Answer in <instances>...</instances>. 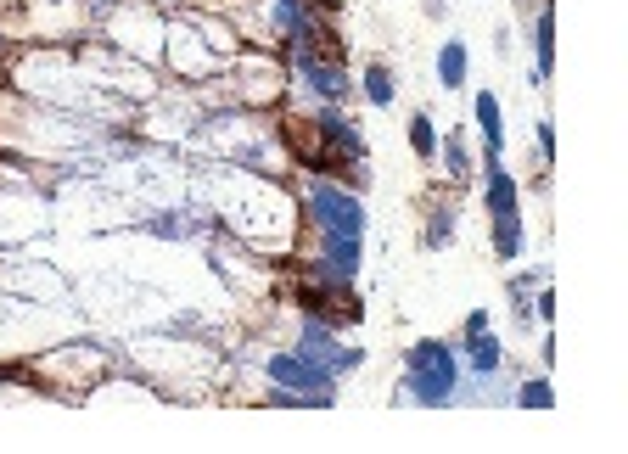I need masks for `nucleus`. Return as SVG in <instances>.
<instances>
[{
  "label": "nucleus",
  "mask_w": 628,
  "mask_h": 454,
  "mask_svg": "<svg viewBox=\"0 0 628 454\" xmlns=\"http://www.w3.org/2000/svg\"><path fill=\"white\" fill-rule=\"evenodd\" d=\"M466 354H471V370H477V376H494V370H500V342L488 337V326L483 331H466Z\"/></svg>",
  "instance_id": "obj_13"
},
{
  "label": "nucleus",
  "mask_w": 628,
  "mask_h": 454,
  "mask_svg": "<svg viewBox=\"0 0 628 454\" xmlns=\"http://www.w3.org/2000/svg\"><path fill=\"white\" fill-rule=\"evenodd\" d=\"M242 101H270L275 90H281V73H275V62L264 57H242Z\"/></svg>",
  "instance_id": "obj_10"
},
{
  "label": "nucleus",
  "mask_w": 628,
  "mask_h": 454,
  "mask_svg": "<svg viewBox=\"0 0 628 454\" xmlns=\"http://www.w3.org/2000/svg\"><path fill=\"white\" fill-rule=\"evenodd\" d=\"M410 146H415L421 157L438 152V129H432V118H427V113H415V118H410Z\"/></svg>",
  "instance_id": "obj_17"
},
{
  "label": "nucleus",
  "mask_w": 628,
  "mask_h": 454,
  "mask_svg": "<svg viewBox=\"0 0 628 454\" xmlns=\"http://www.w3.org/2000/svg\"><path fill=\"white\" fill-rule=\"evenodd\" d=\"M516 404H522V410H550V387H544V382H528L522 393H516Z\"/></svg>",
  "instance_id": "obj_19"
},
{
  "label": "nucleus",
  "mask_w": 628,
  "mask_h": 454,
  "mask_svg": "<svg viewBox=\"0 0 628 454\" xmlns=\"http://www.w3.org/2000/svg\"><path fill=\"white\" fill-rule=\"evenodd\" d=\"M163 45H169V62L186 73V79H214V73L225 68V57L208 45V34H202L197 23H174V29L163 34Z\"/></svg>",
  "instance_id": "obj_5"
},
{
  "label": "nucleus",
  "mask_w": 628,
  "mask_h": 454,
  "mask_svg": "<svg viewBox=\"0 0 628 454\" xmlns=\"http://www.w3.org/2000/svg\"><path fill=\"white\" fill-rule=\"evenodd\" d=\"M309 213H314V225L331 230V236H365V208H359L354 191H337V185L314 180L309 185Z\"/></svg>",
  "instance_id": "obj_4"
},
{
  "label": "nucleus",
  "mask_w": 628,
  "mask_h": 454,
  "mask_svg": "<svg viewBox=\"0 0 628 454\" xmlns=\"http://www.w3.org/2000/svg\"><path fill=\"white\" fill-rule=\"evenodd\" d=\"M494 253H500V258L522 253V219H516V213H511V219H494Z\"/></svg>",
  "instance_id": "obj_15"
},
{
  "label": "nucleus",
  "mask_w": 628,
  "mask_h": 454,
  "mask_svg": "<svg viewBox=\"0 0 628 454\" xmlns=\"http://www.w3.org/2000/svg\"><path fill=\"white\" fill-rule=\"evenodd\" d=\"M298 303L314 314V320H320V326H331V331H337V326H354L359 314H365V303L354 298V286H348L343 275H320L314 286H303V292H298Z\"/></svg>",
  "instance_id": "obj_3"
},
{
  "label": "nucleus",
  "mask_w": 628,
  "mask_h": 454,
  "mask_svg": "<svg viewBox=\"0 0 628 454\" xmlns=\"http://www.w3.org/2000/svg\"><path fill=\"white\" fill-rule=\"evenodd\" d=\"M404 382H410V398H421V404H449L455 398V348L449 342H415L410 359H404Z\"/></svg>",
  "instance_id": "obj_1"
},
{
  "label": "nucleus",
  "mask_w": 628,
  "mask_h": 454,
  "mask_svg": "<svg viewBox=\"0 0 628 454\" xmlns=\"http://www.w3.org/2000/svg\"><path fill=\"white\" fill-rule=\"evenodd\" d=\"M298 73H303V85L314 90V96L320 101H331V107H337V101H348V73H343V62H320V57H298Z\"/></svg>",
  "instance_id": "obj_8"
},
{
  "label": "nucleus",
  "mask_w": 628,
  "mask_h": 454,
  "mask_svg": "<svg viewBox=\"0 0 628 454\" xmlns=\"http://www.w3.org/2000/svg\"><path fill=\"white\" fill-rule=\"evenodd\" d=\"M477 124H483V135H488V163L500 157V141H505V118H500V101H494V90H483L477 96Z\"/></svg>",
  "instance_id": "obj_11"
},
{
  "label": "nucleus",
  "mask_w": 628,
  "mask_h": 454,
  "mask_svg": "<svg viewBox=\"0 0 628 454\" xmlns=\"http://www.w3.org/2000/svg\"><path fill=\"white\" fill-rule=\"evenodd\" d=\"M298 354L314 359V365H326L331 376H343V370H359V365H365V354H359V348H337V342H331V326H320V320H309V326H303Z\"/></svg>",
  "instance_id": "obj_6"
},
{
  "label": "nucleus",
  "mask_w": 628,
  "mask_h": 454,
  "mask_svg": "<svg viewBox=\"0 0 628 454\" xmlns=\"http://www.w3.org/2000/svg\"><path fill=\"white\" fill-rule=\"evenodd\" d=\"M270 382H281L286 393H298L303 404H331L337 398V376H331L326 365H314V359L303 354H270Z\"/></svg>",
  "instance_id": "obj_2"
},
{
  "label": "nucleus",
  "mask_w": 628,
  "mask_h": 454,
  "mask_svg": "<svg viewBox=\"0 0 628 454\" xmlns=\"http://www.w3.org/2000/svg\"><path fill=\"white\" fill-rule=\"evenodd\" d=\"M359 242H365V236H331V230H320V264H326L331 275H354L359 270Z\"/></svg>",
  "instance_id": "obj_9"
},
{
  "label": "nucleus",
  "mask_w": 628,
  "mask_h": 454,
  "mask_svg": "<svg viewBox=\"0 0 628 454\" xmlns=\"http://www.w3.org/2000/svg\"><path fill=\"white\" fill-rule=\"evenodd\" d=\"M314 118V129H320V141H326V152H337V157H359L365 163V135H359L354 124H348L337 107H320V113H309Z\"/></svg>",
  "instance_id": "obj_7"
},
{
  "label": "nucleus",
  "mask_w": 628,
  "mask_h": 454,
  "mask_svg": "<svg viewBox=\"0 0 628 454\" xmlns=\"http://www.w3.org/2000/svg\"><path fill=\"white\" fill-rule=\"evenodd\" d=\"M438 79H443L449 90L466 85V45H460V40H449V45L438 51Z\"/></svg>",
  "instance_id": "obj_14"
},
{
  "label": "nucleus",
  "mask_w": 628,
  "mask_h": 454,
  "mask_svg": "<svg viewBox=\"0 0 628 454\" xmlns=\"http://www.w3.org/2000/svg\"><path fill=\"white\" fill-rule=\"evenodd\" d=\"M443 157H449V174H455V180H466L471 157H466V146H460V135H449V146H443Z\"/></svg>",
  "instance_id": "obj_20"
},
{
  "label": "nucleus",
  "mask_w": 628,
  "mask_h": 454,
  "mask_svg": "<svg viewBox=\"0 0 628 454\" xmlns=\"http://www.w3.org/2000/svg\"><path fill=\"white\" fill-rule=\"evenodd\" d=\"M511 213H516V180L488 169V219H511Z\"/></svg>",
  "instance_id": "obj_12"
},
{
  "label": "nucleus",
  "mask_w": 628,
  "mask_h": 454,
  "mask_svg": "<svg viewBox=\"0 0 628 454\" xmlns=\"http://www.w3.org/2000/svg\"><path fill=\"white\" fill-rule=\"evenodd\" d=\"M533 51H539V73H533V79H544V73H550V12L533 23Z\"/></svg>",
  "instance_id": "obj_18"
},
{
  "label": "nucleus",
  "mask_w": 628,
  "mask_h": 454,
  "mask_svg": "<svg viewBox=\"0 0 628 454\" xmlns=\"http://www.w3.org/2000/svg\"><path fill=\"white\" fill-rule=\"evenodd\" d=\"M365 101H371V107H387V101H393V73H387L382 62L365 68Z\"/></svg>",
  "instance_id": "obj_16"
}]
</instances>
